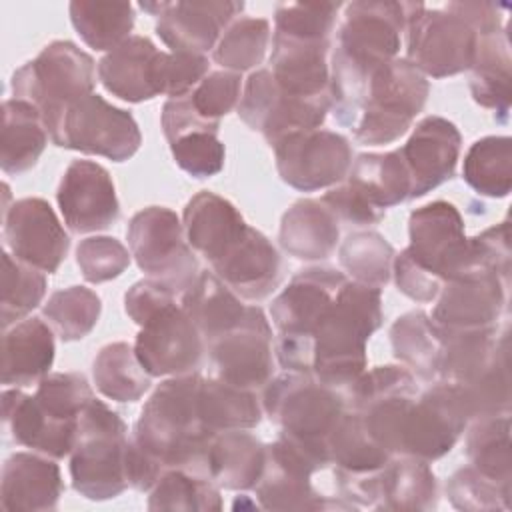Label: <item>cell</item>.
I'll return each instance as SVG.
<instances>
[{"label": "cell", "mask_w": 512, "mask_h": 512, "mask_svg": "<svg viewBox=\"0 0 512 512\" xmlns=\"http://www.w3.org/2000/svg\"><path fill=\"white\" fill-rule=\"evenodd\" d=\"M410 244L394 256L392 272L402 294L416 302L436 300L444 282L470 270L508 266V246L492 230L466 238L458 208L436 200L416 208L408 220ZM504 276V274H502Z\"/></svg>", "instance_id": "cell-1"}, {"label": "cell", "mask_w": 512, "mask_h": 512, "mask_svg": "<svg viewBox=\"0 0 512 512\" xmlns=\"http://www.w3.org/2000/svg\"><path fill=\"white\" fill-rule=\"evenodd\" d=\"M408 2L360 0L344 6L330 64V98L336 120L348 126L370 76L398 58Z\"/></svg>", "instance_id": "cell-2"}, {"label": "cell", "mask_w": 512, "mask_h": 512, "mask_svg": "<svg viewBox=\"0 0 512 512\" xmlns=\"http://www.w3.org/2000/svg\"><path fill=\"white\" fill-rule=\"evenodd\" d=\"M202 376L188 372L164 380L140 410L132 440L164 470L184 468L208 476L212 438L198 410Z\"/></svg>", "instance_id": "cell-3"}, {"label": "cell", "mask_w": 512, "mask_h": 512, "mask_svg": "<svg viewBox=\"0 0 512 512\" xmlns=\"http://www.w3.org/2000/svg\"><path fill=\"white\" fill-rule=\"evenodd\" d=\"M380 324V288L346 280L312 330V376L332 388L350 386L366 370V342Z\"/></svg>", "instance_id": "cell-4"}, {"label": "cell", "mask_w": 512, "mask_h": 512, "mask_svg": "<svg viewBox=\"0 0 512 512\" xmlns=\"http://www.w3.org/2000/svg\"><path fill=\"white\" fill-rule=\"evenodd\" d=\"M428 92L426 76L406 58H394L366 82L348 128L360 144H390L408 132Z\"/></svg>", "instance_id": "cell-5"}, {"label": "cell", "mask_w": 512, "mask_h": 512, "mask_svg": "<svg viewBox=\"0 0 512 512\" xmlns=\"http://www.w3.org/2000/svg\"><path fill=\"white\" fill-rule=\"evenodd\" d=\"M128 430L124 420L96 396L78 422V438L70 452V476L78 494L88 500H110L128 488Z\"/></svg>", "instance_id": "cell-6"}, {"label": "cell", "mask_w": 512, "mask_h": 512, "mask_svg": "<svg viewBox=\"0 0 512 512\" xmlns=\"http://www.w3.org/2000/svg\"><path fill=\"white\" fill-rule=\"evenodd\" d=\"M346 280L334 268H308L272 300L270 314L278 330L276 358L286 372L312 374V330Z\"/></svg>", "instance_id": "cell-7"}, {"label": "cell", "mask_w": 512, "mask_h": 512, "mask_svg": "<svg viewBox=\"0 0 512 512\" xmlns=\"http://www.w3.org/2000/svg\"><path fill=\"white\" fill-rule=\"evenodd\" d=\"M96 66L74 42L54 40L12 74V94L36 106L50 130L74 102L94 94Z\"/></svg>", "instance_id": "cell-8"}, {"label": "cell", "mask_w": 512, "mask_h": 512, "mask_svg": "<svg viewBox=\"0 0 512 512\" xmlns=\"http://www.w3.org/2000/svg\"><path fill=\"white\" fill-rule=\"evenodd\" d=\"M328 464L326 444L280 432L278 440L266 446V466L254 486L260 506L264 510L352 508L348 502L330 500L312 486V476Z\"/></svg>", "instance_id": "cell-9"}, {"label": "cell", "mask_w": 512, "mask_h": 512, "mask_svg": "<svg viewBox=\"0 0 512 512\" xmlns=\"http://www.w3.org/2000/svg\"><path fill=\"white\" fill-rule=\"evenodd\" d=\"M476 30L448 6L430 10L422 2H408L406 60L424 76L444 78L472 68Z\"/></svg>", "instance_id": "cell-10"}, {"label": "cell", "mask_w": 512, "mask_h": 512, "mask_svg": "<svg viewBox=\"0 0 512 512\" xmlns=\"http://www.w3.org/2000/svg\"><path fill=\"white\" fill-rule=\"evenodd\" d=\"M130 254L152 280L184 292L198 276V260L174 210L148 206L136 212L126 230Z\"/></svg>", "instance_id": "cell-11"}, {"label": "cell", "mask_w": 512, "mask_h": 512, "mask_svg": "<svg viewBox=\"0 0 512 512\" xmlns=\"http://www.w3.org/2000/svg\"><path fill=\"white\" fill-rule=\"evenodd\" d=\"M48 134L60 148L104 156L114 162L132 158L142 144L134 116L98 94H90L66 108Z\"/></svg>", "instance_id": "cell-12"}, {"label": "cell", "mask_w": 512, "mask_h": 512, "mask_svg": "<svg viewBox=\"0 0 512 512\" xmlns=\"http://www.w3.org/2000/svg\"><path fill=\"white\" fill-rule=\"evenodd\" d=\"M262 410L280 432L326 444L328 434L346 412L336 388L322 384L312 374L286 372L264 388Z\"/></svg>", "instance_id": "cell-13"}, {"label": "cell", "mask_w": 512, "mask_h": 512, "mask_svg": "<svg viewBox=\"0 0 512 512\" xmlns=\"http://www.w3.org/2000/svg\"><path fill=\"white\" fill-rule=\"evenodd\" d=\"M332 108L330 96L300 98L286 94L270 70H256L248 76L238 102V116L266 142L274 146L288 134L316 130Z\"/></svg>", "instance_id": "cell-14"}, {"label": "cell", "mask_w": 512, "mask_h": 512, "mask_svg": "<svg viewBox=\"0 0 512 512\" xmlns=\"http://www.w3.org/2000/svg\"><path fill=\"white\" fill-rule=\"evenodd\" d=\"M468 422L470 416L458 388L440 380L414 398L402 424L398 456L438 460L454 448Z\"/></svg>", "instance_id": "cell-15"}, {"label": "cell", "mask_w": 512, "mask_h": 512, "mask_svg": "<svg viewBox=\"0 0 512 512\" xmlns=\"http://www.w3.org/2000/svg\"><path fill=\"white\" fill-rule=\"evenodd\" d=\"M272 148L282 182L300 192L334 186L348 176L352 166L350 142L330 130L294 132Z\"/></svg>", "instance_id": "cell-16"}, {"label": "cell", "mask_w": 512, "mask_h": 512, "mask_svg": "<svg viewBox=\"0 0 512 512\" xmlns=\"http://www.w3.org/2000/svg\"><path fill=\"white\" fill-rule=\"evenodd\" d=\"M206 348L214 376L224 382L256 390L272 380V328L258 306H248L246 316Z\"/></svg>", "instance_id": "cell-17"}, {"label": "cell", "mask_w": 512, "mask_h": 512, "mask_svg": "<svg viewBox=\"0 0 512 512\" xmlns=\"http://www.w3.org/2000/svg\"><path fill=\"white\" fill-rule=\"evenodd\" d=\"M508 284L510 278L484 268L454 276L436 296L434 324L444 334L494 328L506 308Z\"/></svg>", "instance_id": "cell-18"}, {"label": "cell", "mask_w": 512, "mask_h": 512, "mask_svg": "<svg viewBox=\"0 0 512 512\" xmlns=\"http://www.w3.org/2000/svg\"><path fill=\"white\" fill-rule=\"evenodd\" d=\"M204 346L198 328L174 300L140 326L134 352L150 376H180L198 368Z\"/></svg>", "instance_id": "cell-19"}, {"label": "cell", "mask_w": 512, "mask_h": 512, "mask_svg": "<svg viewBox=\"0 0 512 512\" xmlns=\"http://www.w3.org/2000/svg\"><path fill=\"white\" fill-rule=\"evenodd\" d=\"M4 240L16 260L48 274L60 268L70 246L56 212L42 198L16 200L4 212Z\"/></svg>", "instance_id": "cell-20"}, {"label": "cell", "mask_w": 512, "mask_h": 512, "mask_svg": "<svg viewBox=\"0 0 512 512\" xmlns=\"http://www.w3.org/2000/svg\"><path fill=\"white\" fill-rule=\"evenodd\" d=\"M56 200L66 226L76 234L106 230L120 214L108 170L90 160L70 162L60 180Z\"/></svg>", "instance_id": "cell-21"}, {"label": "cell", "mask_w": 512, "mask_h": 512, "mask_svg": "<svg viewBox=\"0 0 512 512\" xmlns=\"http://www.w3.org/2000/svg\"><path fill=\"white\" fill-rule=\"evenodd\" d=\"M242 2L176 0L162 2L156 34L170 52L204 54L220 40V32L242 12Z\"/></svg>", "instance_id": "cell-22"}, {"label": "cell", "mask_w": 512, "mask_h": 512, "mask_svg": "<svg viewBox=\"0 0 512 512\" xmlns=\"http://www.w3.org/2000/svg\"><path fill=\"white\" fill-rule=\"evenodd\" d=\"M462 136L442 116L422 118L408 142L398 148L410 174V198H420L454 176Z\"/></svg>", "instance_id": "cell-23"}, {"label": "cell", "mask_w": 512, "mask_h": 512, "mask_svg": "<svg viewBox=\"0 0 512 512\" xmlns=\"http://www.w3.org/2000/svg\"><path fill=\"white\" fill-rule=\"evenodd\" d=\"M2 418L12 440L20 446L50 458H64L74 450L80 420L50 414L34 394L6 388L2 392Z\"/></svg>", "instance_id": "cell-24"}, {"label": "cell", "mask_w": 512, "mask_h": 512, "mask_svg": "<svg viewBox=\"0 0 512 512\" xmlns=\"http://www.w3.org/2000/svg\"><path fill=\"white\" fill-rule=\"evenodd\" d=\"M162 60L150 38L130 36L98 62V78L120 100H152L162 94Z\"/></svg>", "instance_id": "cell-25"}, {"label": "cell", "mask_w": 512, "mask_h": 512, "mask_svg": "<svg viewBox=\"0 0 512 512\" xmlns=\"http://www.w3.org/2000/svg\"><path fill=\"white\" fill-rule=\"evenodd\" d=\"M182 220L190 248L204 256L210 268L226 258L248 230L238 208L230 200L208 190H202L188 200Z\"/></svg>", "instance_id": "cell-26"}, {"label": "cell", "mask_w": 512, "mask_h": 512, "mask_svg": "<svg viewBox=\"0 0 512 512\" xmlns=\"http://www.w3.org/2000/svg\"><path fill=\"white\" fill-rule=\"evenodd\" d=\"M330 40H304L274 32L272 76L290 96L320 98L330 96Z\"/></svg>", "instance_id": "cell-27"}, {"label": "cell", "mask_w": 512, "mask_h": 512, "mask_svg": "<svg viewBox=\"0 0 512 512\" xmlns=\"http://www.w3.org/2000/svg\"><path fill=\"white\" fill-rule=\"evenodd\" d=\"M212 272L240 298L262 300L280 282V256L260 230L248 226L238 246Z\"/></svg>", "instance_id": "cell-28"}, {"label": "cell", "mask_w": 512, "mask_h": 512, "mask_svg": "<svg viewBox=\"0 0 512 512\" xmlns=\"http://www.w3.org/2000/svg\"><path fill=\"white\" fill-rule=\"evenodd\" d=\"M64 490L60 468L50 458L16 452L2 468L0 500L8 512L52 510Z\"/></svg>", "instance_id": "cell-29"}, {"label": "cell", "mask_w": 512, "mask_h": 512, "mask_svg": "<svg viewBox=\"0 0 512 512\" xmlns=\"http://www.w3.org/2000/svg\"><path fill=\"white\" fill-rule=\"evenodd\" d=\"M54 334L40 318H26L4 330L2 338V384H38L54 362Z\"/></svg>", "instance_id": "cell-30"}, {"label": "cell", "mask_w": 512, "mask_h": 512, "mask_svg": "<svg viewBox=\"0 0 512 512\" xmlns=\"http://www.w3.org/2000/svg\"><path fill=\"white\" fill-rule=\"evenodd\" d=\"M338 218L322 200L302 198L282 216L280 246L298 260H324L338 244Z\"/></svg>", "instance_id": "cell-31"}, {"label": "cell", "mask_w": 512, "mask_h": 512, "mask_svg": "<svg viewBox=\"0 0 512 512\" xmlns=\"http://www.w3.org/2000/svg\"><path fill=\"white\" fill-rule=\"evenodd\" d=\"M266 444L246 430H228L212 438L208 448V476L218 488L250 490L262 478Z\"/></svg>", "instance_id": "cell-32"}, {"label": "cell", "mask_w": 512, "mask_h": 512, "mask_svg": "<svg viewBox=\"0 0 512 512\" xmlns=\"http://www.w3.org/2000/svg\"><path fill=\"white\" fill-rule=\"evenodd\" d=\"M180 306L198 328L204 344L232 330L248 306L214 272H198L196 280L182 292Z\"/></svg>", "instance_id": "cell-33"}, {"label": "cell", "mask_w": 512, "mask_h": 512, "mask_svg": "<svg viewBox=\"0 0 512 512\" xmlns=\"http://www.w3.org/2000/svg\"><path fill=\"white\" fill-rule=\"evenodd\" d=\"M510 44L506 28L494 34L478 36L476 56L472 62L470 76V92L472 98L494 110L500 122H506L510 112V96H512V74H510Z\"/></svg>", "instance_id": "cell-34"}, {"label": "cell", "mask_w": 512, "mask_h": 512, "mask_svg": "<svg viewBox=\"0 0 512 512\" xmlns=\"http://www.w3.org/2000/svg\"><path fill=\"white\" fill-rule=\"evenodd\" d=\"M48 128L36 106L10 98L2 104V152L0 166L4 174H20L36 166L48 144Z\"/></svg>", "instance_id": "cell-35"}, {"label": "cell", "mask_w": 512, "mask_h": 512, "mask_svg": "<svg viewBox=\"0 0 512 512\" xmlns=\"http://www.w3.org/2000/svg\"><path fill=\"white\" fill-rule=\"evenodd\" d=\"M438 502L436 476L428 462L402 456L378 472V504L384 510H430Z\"/></svg>", "instance_id": "cell-36"}, {"label": "cell", "mask_w": 512, "mask_h": 512, "mask_svg": "<svg viewBox=\"0 0 512 512\" xmlns=\"http://www.w3.org/2000/svg\"><path fill=\"white\" fill-rule=\"evenodd\" d=\"M202 424L214 432L250 430L262 420V404L254 390L242 388L220 378H202L198 392Z\"/></svg>", "instance_id": "cell-37"}, {"label": "cell", "mask_w": 512, "mask_h": 512, "mask_svg": "<svg viewBox=\"0 0 512 512\" xmlns=\"http://www.w3.org/2000/svg\"><path fill=\"white\" fill-rule=\"evenodd\" d=\"M390 344L394 356L418 376L424 380L438 376L444 334L426 312L412 310L396 318L390 326Z\"/></svg>", "instance_id": "cell-38"}, {"label": "cell", "mask_w": 512, "mask_h": 512, "mask_svg": "<svg viewBox=\"0 0 512 512\" xmlns=\"http://www.w3.org/2000/svg\"><path fill=\"white\" fill-rule=\"evenodd\" d=\"M328 460L334 470L346 474H372L392 458L366 430L362 418L354 410H346L326 438Z\"/></svg>", "instance_id": "cell-39"}, {"label": "cell", "mask_w": 512, "mask_h": 512, "mask_svg": "<svg viewBox=\"0 0 512 512\" xmlns=\"http://www.w3.org/2000/svg\"><path fill=\"white\" fill-rule=\"evenodd\" d=\"M348 182L358 186L382 210L410 200V174L400 150L360 154L350 166Z\"/></svg>", "instance_id": "cell-40"}, {"label": "cell", "mask_w": 512, "mask_h": 512, "mask_svg": "<svg viewBox=\"0 0 512 512\" xmlns=\"http://www.w3.org/2000/svg\"><path fill=\"white\" fill-rule=\"evenodd\" d=\"M92 376L96 388L116 402H136L152 384L128 342L106 344L94 358Z\"/></svg>", "instance_id": "cell-41"}, {"label": "cell", "mask_w": 512, "mask_h": 512, "mask_svg": "<svg viewBox=\"0 0 512 512\" xmlns=\"http://www.w3.org/2000/svg\"><path fill=\"white\" fill-rule=\"evenodd\" d=\"M466 458L470 466L486 478L502 486H510V416L500 414L476 418L466 434Z\"/></svg>", "instance_id": "cell-42"}, {"label": "cell", "mask_w": 512, "mask_h": 512, "mask_svg": "<svg viewBox=\"0 0 512 512\" xmlns=\"http://www.w3.org/2000/svg\"><path fill=\"white\" fill-rule=\"evenodd\" d=\"M70 20L80 38L94 50H114L134 28V8L130 2L74 0Z\"/></svg>", "instance_id": "cell-43"}, {"label": "cell", "mask_w": 512, "mask_h": 512, "mask_svg": "<svg viewBox=\"0 0 512 512\" xmlns=\"http://www.w3.org/2000/svg\"><path fill=\"white\" fill-rule=\"evenodd\" d=\"M462 176L480 196H508L512 188V140L508 136L476 140L464 156Z\"/></svg>", "instance_id": "cell-44"}, {"label": "cell", "mask_w": 512, "mask_h": 512, "mask_svg": "<svg viewBox=\"0 0 512 512\" xmlns=\"http://www.w3.org/2000/svg\"><path fill=\"white\" fill-rule=\"evenodd\" d=\"M150 510H220L222 498L214 480L184 468H168L150 490Z\"/></svg>", "instance_id": "cell-45"}, {"label": "cell", "mask_w": 512, "mask_h": 512, "mask_svg": "<svg viewBox=\"0 0 512 512\" xmlns=\"http://www.w3.org/2000/svg\"><path fill=\"white\" fill-rule=\"evenodd\" d=\"M462 396L470 420L510 412V358L504 348L482 372L464 384H454Z\"/></svg>", "instance_id": "cell-46"}, {"label": "cell", "mask_w": 512, "mask_h": 512, "mask_svg": "<svg viewBox=\"0 0 512 512\" xmlns=\"http://www.w3.org/2000/svg\"><path fill=\"white\" fill-rule=\"evenodd\" d=\"M102 312L100 296L86 286H70L54 292L44 304V316L64 342L88 336Z\"/></svg>", "instance_id": "cell-47"}, {"label": "cell", "mask_w": 512, "mask_h": 512, "mask_svg": "<svg viewBox=\"0 0 512 512\" xmlns=\"http://www.w3.org/2000/svg\"><path fill=\"white\" fill-rule=\"evenodd\" d=\"M338 256L354 282L382 288L390 280L396 254L378 232H354L342 242Z\"/></svg>", "instance_id": "cell-48"}, {"label": "cell", "mask_w": 512, "mask_h": 512, "mask_svg": "<svg viewBox=\"0 0 512 512\" xmlns=\"http://www.w3.org/2000/svg\"><path fill=\"white\" fill-rule=\"evenodd\" d=\"M46 294V276L8 252L2 254V328L18 324Z\"/></svg>", "instance_id": "cell-49"}, {"label": "cell", "mask_w": 512, "mask_h": 512, "mask_svg": "<svg viewBox=\"0 0 512 512\" xmlns=\"http://www.w3.org/2000/svg\"><path fill=\"white\" fill-rule=\"evenodd\" d=\"M270 40V22L264 18L234 20L218 44L214 46V60L230 72H244L258 66L266 54Z\"/></svg>", "instance_id": "cell-50"}, {"label": "cell", "mask_w": 512, "mask_h": 512, "mask_svg": "<svg viewBox=\"0 0 512 512\" xmlns=\"http://www.w3.org/2000/svg\"><path fill=\"white\" fill-rule=\"evenodd\" d=\"M340 8V2H280L274 10V32L304 40H328Z\"/></svg>", "instance_id": "cell-51"}, {"label": "cell", "mask_w": 512, "mask_h": 512, "mask_svg": "<svg viewBox=\"0 0 512 512\" xmlns=\"http://www.w3.org/2000/svg\"><path fill=\"white\" fill-rule=\"evenodd\" d=\"M448 500L458 510L488 512L510 508V486H502L472 466L456 470L446 484Z\"/></svg>", "instance_id": "cell-52"}, {"label": "cell", "mask_w": 512, "mask_h": 512, "mask_svg": "<svg viewBox=\"0 0 512 512\" xmlns=\"http://www.w3.org/2000/svg\"><path fill=\"white\" fill-rule=\"evenodd\" d=\"M34 396L50 414L64 420H80L94 392L80 372H52L38 382Z\"/></svg>", "instance_id": "cell-53"}, {"label": "cell", "mask_w": 512, "mask_h": 512, "mask_svg": "<svg viewBox=\"0 0 512 512\" xmlns=\"http://www.w3.org/2000/svg\"><path fill=\"white\" fill-rule=\"evenodd\" d=\"M174 162L194 178H210L224 168V144L218 130H192L168 142Z\"/></svg>", "instance_id": "cell-54"}, {"label": "cell", "mask_w": 512, "mask_h": 512, "mask_svg": "<svg viewBox=\"0 0 512 512\" xmlns=\"http://www.w3.org/2000/svg\"><path fill=\"white\" fill-rule=\"evenodd\" d=\"M128 250L112 236H90L76 248V264L86 282L100 284L118 278L130 264Z\"/></svg>", "instance_id": "cell-55"}, {"label": "cell", "mask_w": 512, "mask_h": 512, "mask_svg": "<svg viewBox=\"0 0 512 512\" xmlns=\"http://www.w3.org/2000/svg\"><path fill=\"white\" fill-rule=\"evenodd\" d=\"M242 78L230 70H218L204 76V80L190 92L196 110L212 120L220 122L240 102Z\"/></svg>", "instance_id": "cell-56"}, {"label": "cell", "mask_w": 512, "mask_h": 512, "mask_svg": "<svg viewBox=\"0 0 512 512\" xmlns=\"http://www.w3.org/2000/svg\"><path fill=\"white\" fill-rule=\"evenodd\" d=\"M322 202L330 208V212L338 218V222H348L354 226H370L378 224L386 210L376 206L358 186L352 182H344L322 196Z\"/></svg>", "instance_id": "cell-57"}, {"label": "cell", "mask_w": 512, "mask_h": 512, "mask_svg": "<svg viewBox=\"0 0 512 512\" xmlns=\"http://www.w3.org/2000/svg\"><path fill=\"white\" fill-rule=\"evenodd\" d=\"M208 58L204 54L164 52L162 60V94L170 98L190 94L208 74Z\"/></svg>", "instance_id": "cell-58"}, {"label": "cell", "mask_w": 512, "mask_h": 512, "mask_svg": "<svg viewBox=\"0 0 512 512\" xmlns=\"http://www.w3.org/2000/svg\"><path fill=\"white\" fill-rule=\"evenodd\" d=\"M176 292L168 288L166 284L146 278L136 282L126 294H124V310L126 314L142 326L152 314H156L166 304L174 302Z\"/></svg>", "instance_id": "cell-59"}, {"label": "cell", "mask_w": 512, "mask_h": 512, "mask_svg": "<svg viewBox=\"0 0 512 512\" xmlns=\"http://www.w3.org/2000/svg\"><path fill=\"white\" fill-rule=\"evenodd\" d=\"M446 6L452 12L460 14L476 30L478 36L494 34L506 28L502 24V12L506 10V6L494 2H450Z\"/></svg>", "instance_id": "cell-60"}]
</instances>
